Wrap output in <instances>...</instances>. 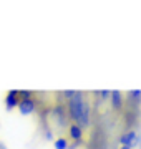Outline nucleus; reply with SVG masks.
I'll return each instance as SVG.
<instances>
[{"instance_id":"7","label":"nucleus","mask_w":141,"mask_h":149,"mask_svg":"<svg viewBox=\"0 0 141 149\" xmlns=\"http://www.w3.org/2000/svg\"><path fill=\"white\" fill-rule=\"evenodd\" d=\"M55 149H68V139L65 138H58L55 139Z\"/></svg>"},{"instance_id":"9","label":"nucleus","mask_w":141,"mask_h":149,"mask_svg":"<svg viewBox=\"0 0 141 149\" xmlns=\"http://www.w3.org/2000/svg\"><path fill=\"white\" fill-rule=\"evenodd\" d=\"M130 95H131V96H141V91H140V90H136V91H131Z\"/></svg>"},{"instance_id":"8","label":"nucleus","mask_w":141,"mask_h":149,"mask_svg":"<svg viewBox=\"0 0 141 149\" xmlns=\"http://www.w3.org/2000/svg\"><path fill=\"white\" fill-rule=\"evenodd\" d=\"M98 95L101 96V98H103V100H108V98H111V91H100V93H98Z\"/></svg>"},{"instance_id":"2","label":"nucleus","mask_w":141,"mask_h":149,"mask_svg":"<svg viewBox=\"0 0 141 149\" xmlns=\"http://www.w3.org/2000/svg\"><path fill=\"white\" fill-rule=\"evenodd\" d=\"M17 108L22 114H32L37 109V101L32 100V98H20V103H18Z\"/></svg>"},{"instance_id":"1","label":"nucleus","mask_w":141,"mask_h":149,"mask_svg":"<svg viewBox=\"0 0 141 149\" xmlns=\"http://www.w3.org/2000/svg\"><path fill=\"white\" fill-rule=\"evenodd\" d=\"M83 103H85V95L80 93V91H76L75 96L68 100V113H70L71 119H73L76 124H80V121H82Z\"/></svg>"},{"instance_id":"11","label":"nucleus","mask_w":141,"mask_h":149,"mask_svg":"<svg viewBox=\"0 0 141 149\" xmlns=\"http://www.w3.org/2000/svg\"><path fill=\"white\" fill-rule=\"evenodd\" d=\"M0 149H5V148H3V144H2V143H0Z\"/></svg>"},{"instance_id":"10","label":"nucleus","mask_w":141,"mask_h":149,"mask_svg":"<svg viewBox=\"0 0 141 149\" xmlns=\"http://www.w3.org/2000/svg\"><path fill=\"white\" fill-rule=\"evenodd\" d=\"M119 149H131V148H128V146H119Z\"/></svg>"},{"instance_id":"6","label":"nucleus","mask_w":141,"mask_h":149,"mask_svg":"<svg viewBox=\"0 0 141 149\" xmlns=\"http://www.w3.org/2000/svg\"><path fill=\"white\" fill-rule=\"evenodd\" d=\"M121 101H123L121 93H119V91H111V103H113V106L114 108H119V106H121Z\"/></svg>"},{"instance_id":"5","label":"nucleus","mask_w":141,"mask_h":149,"mask_svg":"<svg viewBox=\"0 0 141 149\" xmlns=\"http://www.w3.org/2000/svg\"><path fill=\"white\" fill-rule=\"evenodd\" d=\"M68 131H70V136L71 139H75V141H80L83 136V129L80 124H71L70 128H68Z\"/></svg>"},{"instance_id":"4","label":"nucleus","mask_w":141,"mask_h":149,"mask_svg":"<svg viewBox=\"0 0 141 149\" xmlns=\"http://www.w3.org/2000/svg\"><path fill=\"white\" fill-rule=\"evenodd\" d=\"M138 134L135 133V131H128V133H125L121 138H119V143H121V146H128V148H131V146H136L138 144Z\"/></svg>"},{"instance_id":"3","label":"nucleus","mask_w":141,"mask_h":149,"mask_svg":"<svg viewBox=\"0 0 141 149\" xmlns=\"http://www.w3.org/2000/svg\"><path fill=\"white\" fill-rule=\"evenodd\" d=\"M18 103H20V91L10 90L8 93H7V96H5V106H7V109H8V111L13 109L15 106H18Z\"/></svg>"}]
</instances>
